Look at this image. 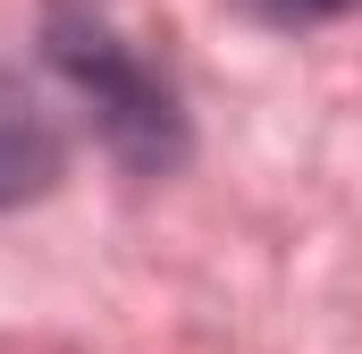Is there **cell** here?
Listing matches in <instances>:
<instances>
[{
	"instance_id": "obj_1",
	"label": "cell",
	"mask_w": 362,
	"mask_h": 354,
	"mask_svg": "<svg viewBox=\"0 0 362 354\" xmlns=\"http://www.w3.org/2000/svg\"><path fill=\"white\" fill-rule=\"evenodd\" d=\"M42 59L51 76L85 101V118L101 127V144L127 169L160 177L185 161V101L177 85L152 68V51L135 34H118V17L101 0H51L42 8Z\"/></svg>"
},
{
	"instance_id": "obj_2",
	"label": "cell",
	"mask_w": 362,
	"mask_h": 354,
	"mask_svg": "<svg viewBox=\"0 0 362 354\" xmlns=\"http://www.w3.org/2000/svg\"><path fill=\"white\" fill-rule=\"evenodd\" d=\"M59 169H68V127H59L51 93L25 85V76L0 59V211L51 194Z\"/></svg>"
},
{
	"instance_id": "obj_3",
	"label": "cell",
	"mask_w": 362,
	"mask_h": 354,
	"mask_svg": "<svg viewBox=\"0 0 362 354\" xmlns=\"http://www.w3.org/2000/svg\"><path fill=\"white\" fill-rule=\"evenodd\" d=\"M354 0H253V17L270 25H320V17H346Z\"/></svg>"
}]
</instances>
